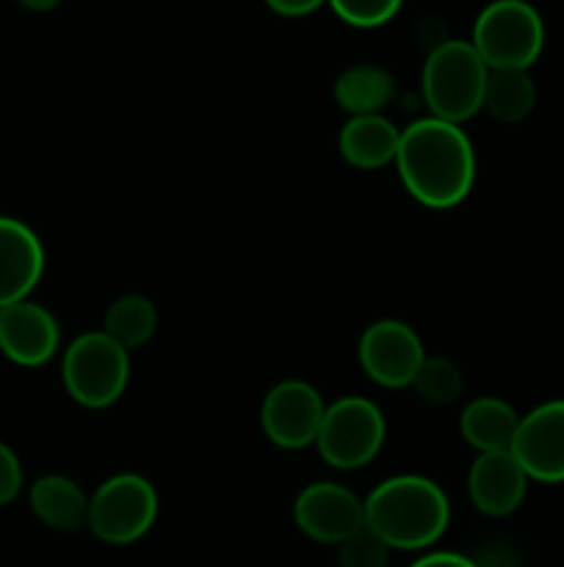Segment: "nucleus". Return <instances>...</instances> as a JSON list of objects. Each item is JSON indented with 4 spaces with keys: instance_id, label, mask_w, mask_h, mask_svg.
<instances>
[{
    "instance_id": "nucleus-1",
    "label": "nucleus",
    "mask_w": 564,
    "mask_h": 567,
    "mask_svg": "<svg viewBox=\"0 0 564 567\" xmlns=\"http://www.w3.org/2000/svg\"><path fill=\"white\" fill-rule=\"evenodd\" d=\"M396 169L415 203L448 210L464 203L476 183V150L462 125L424 116L401 131Z\"/></svg>"
},
{
    "instance_id": "nucleus-2",
    "label": "nucleus",
    "mask_w": 564,
    "mask_h": 567,
    "mask_svg": "<svg viewBox=\"0 0 564 567\" xmlns=\"http://www.w3.org/2000/svg\"><path fill=\"white\" fill-rule=\"evenodd\" d=\"M365 502V526L390 546V551H424L448 529L451 504L446 491L429 476L398 474L379 482Z\"/></svg>"
},
{
    "instance_id": "nucleus-3",
    "label": "nucleus",
    "mask_w": 564,
    "mask_h": 567,
    "mask_svg": "<svg viewBox=\"0 0 564 567\" xmlns=\"http://www.w3.org/2000/svg\"><path fill=\"white\" fill-rule=\"evenodd\" d=\"M490 78V66L481 61L470 39H446L429 50L420 75V92H424L429 116L442 122L473 120L484 109V89Z\"/></svg>"
},
{
    "instance_id": "nucleus-4",
    "label": "nucleus",
    "mask_w": 564,
    "mask_h": 567,
    "mask_svg": "<svg viewBox=\"0 0 564 567\" xmlns=\"http://www.w3.org/2000/svg\"><path fill=\"white\" fill-rule=\"evenodd\" d=\"M61 380L72 402L88 410H105L125 396L130 352L111 341L103 330L83 332L64 349Z\"/></svg>"
},
{
    "instance_id": "nucleus-5",
    "label": "nucleus",
    "mask_w": 564,
    "mask_h": 567,
    "mask_svg": "<svg viewBox=\"0 0 564 567\" xmlns=\"http://www.w3.org/2000/svg\"><path fill=\"white\" fill-rule=\"evenodd\" d=\"M470 44L490 70H529L545 48V22L525 0H492L476 17Z\"/></svg>"
},
{
    "instance_id": "nucleus-6",
    "label": "nucleus",
    "mask_w": 564,
    "mask_h": 567,
    "mask_svg": "<svg viewBox=\"0 0 564 567\" xmlns=\"http://www.w3.org/2000/svg\"><path fill=\"white\" fill-rule=\"evenodd\" d=\"M387 424L382 410L365 396H341L326 404L315 449L337 471H359L379 457Z\"/></svg>"
},
{
    "instance_id": "nucleus-7",
    "label": "nucleus",
    "mask_w": 564,
    "mask_h": 567,
    "mask_svg": "<svg viewBox=\"0 0 564 567\" xmlns=\"http://www.w3.org/2000/svg\"><path fill=\"white\" fill-rule=\"evenodd\" d=\"M158 491L142 474H116L88 496V526L108 546L142 540L158 520Z\"/></svg>"
},
{
    "instance_id": "nucleus-8",
    "label": "nucleus",
    "mask_w": 564,
    "mask_h": 567,
    "mask_svg": "<svg viewBox=\"0 0 564 567\" xmlns=\"http://www.w3.org/2000/svg\"><path fill=\"white\" fill-rule=\"evenodd\" d=\"M357 358L370 382L387 391H401V388H412L418 369L426 360V349L418 330L407 321L382 319L365 327Z\"/></svg>"
},
{
    "instance_id": "nucleus-9",
    "label": "nucleus",
    "mask_w": 564,
    "mask_h": 567,
    "mask_svg": "<svg viewBox=\"0 0 564 567\" xmlns=\"http://www.w3.org/2000/svg\"><path fill=\"white\" fill-rule=\"evenodd\" d=\"M324 410L326 404L315 385L304 380H282L263 396L260 426L274 446L299 452L315 446Z\"/></svg>"
},
{
    "instance_id": "nucleus-10",
    "label": "nucleus",
    "mask_w": 564,
    "mask_h": 567,
    "mask_svg": "<svg viewBox=\"0 0 564 567\" xmlns=\"http://www.w3.org/2000/svg\"><path fill=\"white\" fill-rule=\"evenodd\" d=\"M293 520L304 537L341 546L365 529V502L337 482H313L293 502Z\"/></svg>"
},
{
    "instance_id": "nucleus-11",
    "label": "nucleus",
    "mask_w": 564,
    "mask_h": 567,
    "mask_svg": "<svg viewBox=\"0 0 564 567\" xmlns=\"http://www.w3.org/2000/svg\"><path fill=\"white\" fill-rule=\"evenodd\" d=\"M509 452L523 465L525 476L542 485L564 482V399L540 404L520 419Z\"/></svg>"
},
{
    "instance_id": "nucleus-12",
    "label": "nucleus",
    "mask_w": 564,
    "mask_h": 567,
    "mask_svg": "<svg viewBox=\"0 0 564 567\" xmlns=\"http://www.w3.org/2000/svg\"><path fill=\"white\" fill-rule=\"evenodd\" d=\"M61 343V327L44 305L22 302L0 308V352L17 365L36 369L55 358Z\"/></svg>"
},
{
    "instance_id": "nucleus-13",
    "label": "nucleus",
    "mask_w": 564,
    "mask_h": 567,
    "mask_svg": "<svg viewBox=\"0 0 564 567\" xmlns=\"http://www.w3.org/2000/svg\"><path fill=\"white\" fill-rule=\"evenodd\" d=\"M529 482L512 452L479 454L468 471L470 504L487 518H506L523 504Z\"/></svg>"
},
{
    "instance_id": "nucleus-14",
    "label": "nucleus",
    "mask_w": 564,
    "mask_h": 567,
    "mask_svg": "<svg viewBox=\"0 0 564 567\" xmlns=\"http://www.w3.org/2000/svg\"><path fill=\"white\" fill-rule=\"evenodd\" d=\"M44 275V247L14 216H0V308L31 297Z\"/></svg>"
},
{
    "instance_id": "nucleus-15",
    "label": "nucleus",
    "mask_w": 564,
    "mask_h": 567,
    "mask_svg": "<svg viewBox=\"0 0 564 567\" xmlns=\"http://www.w3.org/2000/svg\"><path fill=\"white\" fill-rule=\"evenodd\" d=\"M398 144H401V127L385 114L348 116L337 136V153L354 169L374 172L396 164Z\"/></svg>"
},
{
    "instance_id": "nucleus-16",
    "label": "nucleus",
    "mask_w": 564,
    "mask_h": 567,
    "mask_svg": "<svg viewBox=\"0 0 564 567\" xmlns=\"http://www.w3.org/2000/svg\"><path fill=\"white\" fill-rule=\"evenodd\" d=\"M33 515L48 529L55 532H81L88 526V496L75 480L61 474L39 476L31 485Z\"/></svg>"
},
{
    "instance_id": "nucleus-17",
    "label": "nucleus",
    "mask_w": 564,
    "mask_h": 567,
    "mask_svg": "<svg viewBox=\"0 0 564 567\" xmlns=\"http://www.w3.org/2000/svg\"><path fill=\"white\" fill-rule=\"evenodd\" d=\"M523 415L509 402L498 396H481L464 404L459 415V432L479 454L509 452L518 435V426Z\"/></svg>"
},
{
    "instance_id": "nucleus-18",
    "label": "nucleus",
    "mask_w": 564,
    "mask_h": 567,
    "mask_svg": "<svg viewBox=\"0 0 564 567\" xmlns=\"http://www.w3.org/2000/svg\"><path fill=\"white\" fill-rule=\"evenodd\" d=\"M332 92L348 116L382 114L396 97V78L379 64H354L337 75Z\"/></svg>"
},
{
    "instance_id": "nucleus-19",
    "label": "nucleus",
    "mask_w": 564,
    "mask_h": 567,
    "mask_svg": "<svg viewBox=\"0 0 564 567\" xmlns=\"http://www.w3.org/2000/svg\"><path fill=\"white\" fill-rule=\"evenodd\" d=\"M155 330H158V308L144 293H125L105 310L103 332L125 352L142 349L144 343L153 341Z\"/></svg>"
},
{
    "instance_id": "nucleus-20",
    "label": "nucleus",
    "mask_w": 564,
    "mask_h": 567,
    "mask_svg": "<svg viewBox=\"0 0 564 567\" xmlns=\"http://www.w3.org/2000/svg\"><path fill=\"white\" fill-rule=\"evenodd\" d=\"M536 105V86L529 70H490L484 111L503 125L523 122Z\"/></svg>"
},
{
    "instance_id": "nucleus-21",
    "label": "nucleus",
    "mask_w": 564,
    "mask_h": 567,
    "mask_svg": "<svg viewBox=\"0 0 564 567\" xmlns=\"http://www.w3.org/2000/svg\"><path fill=\"white\" fill-rule=\"evenodd\" d=\"M415 393L429 404H451L462 396L464 374L453 360L448 358H429L426 354L424 365L418 369V377L412 382Z\"/></svg>"
},
{
    "instance_id": "nucleus-22",
    "label": "nucleus",
    "mask_w": 564,
    "mask_h": 567,
    "mask_svg": "<svg viewBox=\"0 0 564 567\" xmlns=\"http://www.w3.org/2000/svg\"><path fill=\"white\" fill-rule=\"evenodd\" d=\"M346 25L379 28L398 14L404 0H326Z\"/></svg>"
},
{
    "instance_id": "nucleus-23",
    "label": "nucleus",
    "mask_w": 564,
    "mask_h": 567,
    "mask_svg": "<svg viewBox=\"0 0 564 567\" xmlns=\"http://www.w3.org/2000/svg\"><path fill=\"white\" fill-rule=\"evenodd\" d=\"M390 546L365 526L337 546V567H387Z\"/></svg>"
},
{
    "instance_id": "nucleus-24",
    "label": "nucleus",
    "mask_w": 564,
    "mask_h": 567,
    "mask_svg": "<svg viewBox=\"0 0 564 567\" xmlns=\"http://www.w3.org/2000/svg\"><path fill=\"white\" fill-rule=\"evenodd\" d=\"M22 491L20 457L6 443H0V507L14 502Z\"/></svg>"
},
{
    "instance_id": "nucleus-25",
    "label": "nucleus",
    "mask_w": 564,
    "mask_h": 567,
    "mask_svg": "<svg viewBox=\"0 0 564 567\" xmlns=\"http://www.w3.org/2000/svg\"><path fill=\"white\" fill-rule=\"evenodd\" d=\"M324 3L326 0H265V6L280 17H307Z\"/></svg>"
},
{
    "instance_id": "nucleus-26",
    "label": "nucleus",
    "mask_w": 564,
    "mask_h": 567,
    "mask_svg": "<svg viewBox=\"0 0 564 567\" xmlns=\"http://www.w3.org/2000/svg\"><path fill=\"white\" fill-rule=\"evenodd\" d=\"M409 567H479L473 559L462 557V554H453V551H431L424 554L420 559H415Z\"/></svg>"
},
{
    "instance_id": "nucleus-27",
    "label": "nucleus",
    "mask_w": 564,
    "mask_h": 567,
    "mask_svg": "<svg viewBox=\"0 0 564 567\" xmlns=\"http://www.w3.org/2000/svg\"><path fill=\"white\" fill-rule=\"evenodd\" d=\"M17 3H20L22 9L39 11V14H44V11H53L55 6L61 3V0H17Z\"/></svg>"
}]
</instances>
